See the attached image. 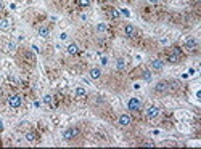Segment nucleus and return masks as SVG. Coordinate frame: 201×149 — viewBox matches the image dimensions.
<instances>
[{
  "mask_svg": "<svg viewBox=\"0 0 201 149\" xmlns=\"http://www.w3.org/2000/svg\"><path fill=\"white\" fill-rule=\"evenodd\" d=\"M180 59H182V51H180V48H172V50L169 51V55H167V61L172 63V64H177V63H180Z\"/></svg>",
  "mask_w": 201,
  "mask_h": 149,
  "instance_id": "f257e3e1",
  "label": "nucleus"
},
{
  "mask_svg": "<svg viewBox=\"0 0 201 149\" xmlns=\"http://www.w3.org/2000/svg\"><path fill=\"white\" fill-rule=\"evenodd\" d=\"M77 136H79V128L77 127H69V128H66L63 131V138L66 141H71V140H74Z\"/></svg>",
  "mask_w": 201,
  "mask_h": 149,
  "instance_id": "f03ea898",
  "label": "nucleus"
},
{
  "mask_svg": "<svg viewBox=\"0 0 201 149\" xmlns=\"http://www.w3.org/2000/svg\"><path fill=\"white\" fill-rule=\"evenodd\" d=\"M21 104H23L21 95H11V96L8 98V106L13 107V109H18V107H21Z\"/></svg>",
  "mask_w": 201,
  "mask_h": 149,
  "instance_id": "7ed1b4c3",
  "label": "nucleus"
},
{
  "mask_svg": "<svg viewBox=\"0 0 201 149\" xmlns=\"http://www.w3.org/2000/svg\"><path fill=\"white\" fill-rule=\"evenodd\" d=\"M155 91L158 95H166L169 91V82L167 80H159V82L156 84V87H155Z\"/></svg>",
  "mask_w": 201,
  "mask_h": 149,
  "instance_id": "20e7f679",
  "label": "nucleus"
},
{
  "mask_svg": "<svg viewBox=\"0 0 201 149\" xmlns=\"http://www.w3.org/2000/svg\"><path fill=\"white\" fill-rule=\"evenodd\" d=\"M127 107H129V111H132V112H139L142 109V101L139 98H130L129 103H127Z\"/></svg>",
  "mask_w": 201,
  "mask_h": 149,
  "instance_id": "39448f33",
  "label": "nucleus"
},
{
  "mask_svg": "<svg viewBox=\"0 0 201 149\" xmlns=\"http://www.w3.org/2000/svg\"><path fill=\"white\" fill-rule=\"evenodd\" d=\"M124 34H126L129 39L137 37V29H135V26H133V24H126V26H124Z\"/></svg>",
  "mask_w": 201,
  "mask_h": 149,
  "instance_id": "423d86ee",
  "label": "nucleus"
},
{
  "mask_svg": "<svg viewBox=\"0 0 201 149\" xmlns=\"http://www.w3.org/2000/svg\"><path fill=\"white\" fill-rule=\"evenodd\" d=\"M183 47L188 50V51H192V50H196V47H198V42H196V39H193V37H188V39H185V42H183Z\"/></svg>",
  "mask_w": 201,
  "mask_h": 149,
  "instance_id": "0eeeda50",
  "label": "nucleus"
},
{
  "mask_svg": "<svg viewBox=\"0 0 201 149\" xmlns=\"http://www.w3.org/2000/svg\"><path fill=\"white\" fill-rule=\"evenodd\" d=\"M159 114H161V111H159V107H156V106H150L148 109H146V117H148V119H156Z\"/></svg>",
  "mask_w": 201,
  "mask_h": 149,
  "instance_id": "6e6552de",
  "label": "nucleus"
},
{
  "mask_svg": "<svg viewBox=\"0 0 201 149\" xmlns=\"http://www.w3.org/2000/svg\"><path fill=\"white\" fill-rule=\"evenodd\" d=\"M117 122H119L121 127H127V125H130L132 119H130V116H127V114H121L119 119H117Z\"/></svg>",
  "mask_w": 201,
  "mask_h": 149,
  "instance_id": "1a4fd4ad",
  "label": "nucleus"
},
{
  "mask_svg": "<svg viewBox=\"0 0 201 149\" xmlns=\"http://www.w3.org/2000/svg\"><path fill=\"white\" fill-rule=\"evenodd\" d=\"M163 67H164L163 59H153V61H151V69H153V71L159 72V71H163Z\"/></svg>",
  "mask_w": 201,
  "mask_h": 149,
  "instance_id": "9d476101",
  "label": "nucleus"
},
{
  "mask_svg": "<svg viewBox=\"0 0 201 149\" xmlns=\"http://www.w3.org/2000/svg\"><path fill=\"white\" fill-rule=\"evenodd\" d=\"M89 77H90L92 80H98V79L101 77V71L98 69V67H92V69L89 71Z\"/></svg>",
  "mask_w": 201,
  "mask_h": 149,
  "instance_id": "9b49d317",
  "label": "nucleus"
},
{
  "mask_svg": "<svg viewBox=\"0 0 201 149\" xmlns=\"http://www.w3.org/2000/svg\"><path fill=\"white\" fill-rule=\"evenodd\" d=\"M66 51H68L71 56H76V55H79V51H80V50H79L77 44H69V45H68V48H66Z\"/></svg>",
  "mask_w": 201,
  "mask_h": 149,
  "instance_id": "f8f14e48",
  "label": "nucleus"
},
{
  "mask_svg": "<svg viewBox=\"0 0 201 149\" xmlns=\"http://www.w3.org/2000/svg\"><path fill=\"white\" fill-rule=\"evenodd\" d=\"M37 140H39V136H37V133H35V131H32V130L26 131V141H29V143H35Z\"/></svg>",
  "mask_w": 201,
  "mask_h": 149,
  "instance_id": "ddd939ff",
  "label": "nucleus"
},
{
  "mask_svg": "<svg viewBox=\"0 0 201 149\" xmlns=\"http://www.w3.org/2000/svg\"><path fill=\"white\" fill-rule=\"evenodd\" d=\"M116 69H117V71H124V69H126V61H124V58H117V59H116Z\"/></svg>",
  "mask_w": 201,
  "mask_h": 149,
  "instance_id": "4468645a",
  "label": "nucleus"
},
{
  "mask_svg": "<svg viewBox=\"0 0 201 149\" xmlns=\"http://www.w3.org/2000/svg\"><path fill=\"white\" fill-rule=\"evenodd\" d=\"M39 35L40 37H48L50 35V29L47 28V26H40L39 28Z\"/></svg>",
  "mask_w": 201,
  "mask_h": 149,
  "instance_id": "2eb2a0df",
  "label": "nucleus"
},
{
  "mask_svg": "<svg viewBox=\"0 0 201 149\" xmlns=\"http://www.w3.org/2000/svg\"><path fill=\"white\" fill-rule=\"evenodd\" d=\"M85 95H87V90H85L84 87H77V88H76V96H77V98H84Z\"/></svg>",
  "mask_w": 201,
  "mask_h": 149,
  "instance_id": "dca6fc26",
  "label": "nucleus"
},
{
  "mask_svg": "<svg viewBox=\"0 0 201 149\" xmlns=\"http://www.w3.org/2000/svg\"><path fill=\"white\" fill-rule=\"evenodd\" d=\"M142 79L145 80V82H151L153 75H151V72H150V71H143V72H142Z\"/></svg>",
  "mask_w": 201,
  "mask_h": 149,
  "instance_id": "f3484780",
  "label": "nucleus"
},
{
  "mask_svg": "<svg viewBox=\"0 0 201 149\" xmlns=\"http://www.w3.org/2000/svg\"><path fill=\"white\" fill-rule=\"evenodd\" d=\"M106 31H108V26H106L105 23H100V24L97 26V32L103 34V32H106Z\"/></svg>",
  "mask_w": 201,
  "mask_h": 149,
  "instance_id": "a211bd4d",
  "label": "nucleus"
},
{
  "mask_svg": "<svg viewBox=\"0 0 201 149\" xmlns=\"http://www.w3.org/2000/svg\"><path fill=\"white\" fill-rule=\"evenodd\" d=\"M10 28V21H7V19H3V21H0V29H8Z\"/></svg>",
  "mask_w": 201,
  "mask_h": 149,
  "instance_id": "6ab92c4d",
  "label": "nucleus"
},
{
  "mask_svg": "<svg viewBox=\"0 0 201 149\" xmlns=\"http://www.w3.org/2000/svg\"><path fill=\"white\" fill-rule=\"evenodd\" d=\"M44 103L45 104H52L53 103V96H52V95H45V96H44Z\"/></svg>",
  "mask_w": 201,
  "mask_h": 149,
  "instance_id": "aec40b11",
  "label": "nucleus"
},
{
  "mask_svg": "<svg viewBox=\"0 0 201 149\" xmlns=\"http://www.w3.org/2000/svg\"><path fill=\"white\" fill-rule=\"evenodd\" d=\"M79 5L80 7H89L90 5V0H79Z\"/></svg>",
  "mask_w": 201,
  "mask_h": 149,
  "instance_id": "412c9836",
  "label": "nucleus"
},
{
  "mask_svg": "<svg viewBox=\"0 0 201 149\" xmlns=\"http://www.w3.org/2000/svg\"><path fill=\"white\" fill-rule=\"evenodd\" d=\"M176 88H179L177 82H169V90H176Z\"/></svg>",
  "mask_w": 201,
  "mask_h": 149,
  "instance_id": "4be33fe9",
  "label": "nucleus"
},
{
  "mask_svg": "<svg viewBox=\"0 0 201 149\" xmlns=\"http://www.w3.org/2000/svg\"><path fill=\"white\" fill-rule=\"evenodd\" d=\"M111 16L113 18H119V11L117 10H111Z\"/></svg>",
  "mask_w": 201,
  "mask_h": 149,
  "instance_id": "5701e85b",
  "label": "nucleus"
},
{
  "mask_svg": "<svg viewBox=\"0 0 201 149\" xmlns=\"http://www.w3.org/2000/svg\"><path fill=\"white\" fill-rule=\"evenodd\" d=\"M146 2L151 3V5H156V3H159V2H161V0H146Z\"/></svg>",
  "mask_w": 201,
  "mask_h": 149,
  "instance_id": "b1692460",
  "label": "nucleus"
},
{
  "mask_svg": "<svg viewBox=\"0 0 201 149\" xmlns=\"http://www.w3.org/2000/svg\"><path fill=\"white\" fill-rule=\"evenodd\" d=\"M101 64H103V66L108 64V58H106V56H103V58H101Z\"/></svg>",
  "mask_w": 201,
  "mask_h": 149,
  "instance_id": "393cba45",
  "label": "nucleus"
},
{
  "mask_svg": "<svg viewBox=\"0 0 201 149\" xmlns=\"http://www.w3.org/2000/svg\"><path fill=\"white\" fill-rule=\"evenodd\" d=\"M121 13H122V15H124V16H129V15H130V13H129L127 10H121Z\"/></svg>",
  "mask_w": 201,
  "mask_h": 149,
  "instance_id": "a878e982",
  "label": "nucleus"
},
{
  "mask_svg": "<svg viewBox=\"0 0 201 149\" xmlns=\"http://www.w3.org/2000/svg\"><path fill=\"white\" fill-rule=\"evenodd\" d=\"M60 39H61V40H66V39H68V35H66V34H61Z\"/></svg>",
  "mask_w": 201,
  "mask_h": 149,
  "instance_id": "bb28decb",
  "label": "nucleus"
},
{
  "mask_svg": "<svg viewBox=\"0 0 201 149\" xmlns=\"http://www.w3.org/2000/svg\"><path fill=\"white\" fill-rule=\"evenodd\" d=\"M2 130H3V122L0 120V131H2Z\"/></svg>",
  "mask_w": 201,
  "mask_h": 149,
  "instance_id": "cd10ccee",
  "label": "nucleus"
},
{
  "mask_svg": "<svg viewBox=\"0 0 201 149\" xmlns=\"http://www.w3.org/2000/svg\"><path fill=\"white\" fill-rule=\"evenodd\" d=\"M2 10H3V3H2V2H0V11H2Z\"/></svg>",
  "mask_w": 201,
  "mask_h": 149,
  "instance_id": "c85d7f7f",
  "label": "nucleus"
},
{
  "mask_svg": "<svg viewBox=\"0 0 201 149\" xmlns=\"http://www.w3.org/2000/svg\"><path fill=\"white\" fill-rule=\"evenodd\" d=\"M0 96H2V88H0Z\"/></svg>",
  "mask_w": 201,
  "mask_h": 149,
  "instance_id": "c756f323",
  "label": "nucleus"
},
{
  "mask_svg": "<svg viewBox=\"0 0 201 149\" xmlns=\"http://www.w3.org/2000/svg\"><path fill=\"white\" fill-rule=\"evenodd\" d=\"M110 2H113V0H110Z\"/></svg>",
  "mask_w": 201,
  "mask_h": 149,
  "instance_id": "7c9ffc66",
  "label": "nucleus"
}]
</instances>
